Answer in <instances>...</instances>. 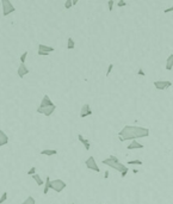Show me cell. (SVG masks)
<instances>
[{
    "label": "cell",
    "mask_w": 173,
    "mask_h": 204,
    "mask_svg": "<svg viewBox=\"0 0 173 204\" xmlns=\"http://www.w3.org/2000/svg\"><path fill=\"white\" fill-rule=\"evenodd\" d=\"M67 184L62 179H54L50 180V189H53L55 192H61L66 189Z\"/></svg>",
    "instance_id": "4"
},
{
    "label": "cell",
    "mask_w": 173,
    "mask_h": 204,
    "mask_svg": "<svg viewBox=\"0 0 173 204\" xmlns=\"http://www.w3.org/2000/svg\"><path fill=\"white\" fill-rule=\"evenodd\" d=\"M137 74H138L140 77H144V75H146V73L143 72V69H142V68H138V72H137Z\"/></svg>",
    "instance_id": "29"
},
{
    "label": "cell",
    "mask_w": 173,
    "mask_h": 204,
    "mask_svg": "<svg viewBox=\"0 0 173 204\" xmlns=\"http://www.w3.org/2000/svg\"><path fill=\"white\" fill-rule=\"evenodd\" d=\"M7 196H9V195H7V191H4V192H3L1 197H0V204H3L6 199H7Z\"/></svg>",
    "instance_id": "23"
},
{
    "label": "cell",
    "mask_w": 173,
    "mask_h": 204,
    "mask_svg": "<svg viewBox=\"0 0 173 204\" xmlns=\"http://www.w3.org/2000/svg\"><path fill=\"white\" fill-rule=\"evenodd\" d=\"M108 177H109V172L106 171V172H105V174H104V178H108Z\"/></svg>",
    "instance_id": "32"
},
{
    "label": "cell",
    "mask_w": 173,
    "mask_h": 204,
    "mask_svg": "<svg viewBox=\"0 0 173 204\" xmlns=\"http://www.w3.org/2000/svg\"><path fill=\"white\" fill-rule=\"evenodd\" d=\"M77 4H78V0H72V5L73 6H75Z\"/></svg>",
    "instance_id": "31"
},
{
    "label": "cell",
    "mask_w": 173,
    "mask_h": 204,
    "mask_svg": "<svg viewBox=\"0 0 173 204\" xmlns=\"http://www.w3.org/2000/svg\"><path fill=\"white\" fill-rule=\"evenodd\" d=\"M164 12H165V13H170V12H173V6H171V7H168V9L164 10Z\"/></svg>",
    "instance_id": "30"
},
{
    "label": "cell",
    "mask_w": 173,
    "mask_h": 204,
    "mask_svg": "<svg viewBox=\"0 0 173 204\" xmlns=\"http://www.w3.org/2000/svg\"><path fill=\"white\" fill-rule=\"evenodd\" d=\"M51 106H55V104L53 103V100L49 98V96H45L43 97V99L41 100V104H39L38 109H45V107H51Z\"/></svg>",
    "instance_id": "7"
},
{
    "label": "cell",
    "mask_w": 173,
    "mask_h": 204,
    "mask_svg": "<svg viewBox=\"0 0 173 204\" xmlns=\"http://www.w3.org/2000/svg\"><path fill=\"white\" fill-rule=\"evenodd\" d=\"M149 136V129L137 125H125L118 133L121 141H136L137 139H143Z\"/></svg>",
    "instance_id": "1"
},
{
    "label": "cell",
    "mask_w": 173,
    "mask_h": 204,
    "mask_svg": "<svg viewBox=\"0 0 173 204\" xmlns=\"http://www.w3.org/2000/svg\"><path fill=\"white\" fill-rule=\"evenodd\" d=\"M112 69H114V65L110 63L109 67H108V72H106V77H109V75H110L111 72H112Z\"/></svg>",
    "instance_id": "27"
},
{
    "label": "cell",
    "mask_w": 173,
    "mask_h": 204,
    "mask_svg": "<svg viewBox=\"0 0 173 204\" xmlns=\"http://www.w3.org/2000/svg\"><path fill=\"white\" fill-rule=\"evenodd\" d=\"M29 73H30V69L26 67V65H23V63L19 65L18 69H17V74H18L19 78H24L25 75H28Z\"/></svg>",
    "instance_id": "9"
},
{
    "label": "cell",
    "mask_w": 173,
    "mask_h": 204,
    "mask_svg": "<svg viewBox=\"0 0 173 204\" xmlns=\"http://www.w3.org/2000/svg\"><path fill=\"white\" fill-rule=\"evenodd\" d=\"M1 6H3V16L7 17L9 15L13 13L16 11V7L10 0H1Z\"/></svg>",
    "instance_id": "3"
},
{
    "label": "cell",
    "mask_w": 173,
    "mask_h": 204,
    "mask_svg": "<svg viewBox=\"0 0 173 204\" xmlns=\"http://www.w3.org/2000/svg\"><path fill=\"white\" fill-rule=\"evenodd\" d=\"M38 51H43V53H47V54H50L53 51H55V48L41 43V44H38Z\"/></svg>",
    "instance_id": "11"
},
{
    "label": "cell",
    "mask_w": 173,
    "mask_h": 204,
    "mask_svg": "<svg viewBox=\"0 0 173 204\" xmlns=\"http://www.w3.org/2000/svg\"><path fill=\"white\" fill-rule=\"evenodd\" d=\"M114 5H115V1H114V0H109V1H108L109 11H112V10H114Z\"/></svg>",
    "instance_id": "25"
},
{
    "label": "cell",
    "mask_w": 173,
    "mask_h": 204,
    "mask_svg": "<svg viewBox=\"0 0 173 204\" xmlns=\"http://www.w3.org/2000/svg\"><path fill=\"white\" fill-rule=\"evenodd\" d=\"M85 165H86V167H87L88 169H92V171H94V172H97V173L100 172V168H99V166L97 165L96 159L93 158V156H90L88 159H86Z\"/></svg>",
    "instance_id": "5"
},
{
    "label": "cell",
    "mask_w": 173,
    "mask_h": 204,
    "mask_svg": "<svg viewBox=\"0 0 173 204\" xmlns=\"http://www.w3.org/2000/svg\"><path fill=\"white\" fill-rule=\"evenodd\" d=\"M57 151L56 149H43L41 151V155H48V156H53V155H56Z\"/></svg>",
    "instance_id": "16"
},
{
    "label": "cell",
    "mask_w": 173,
    "mask_h": 204,
    "mask_svg": "<svg viewBox=\"0 0 173 204\" xmlns=\"http://www.w3.org/2000/svg\"><path fill=\"white\" fill-rule=\"evenodd\" d=\"M173 68V54L167 57V61H166V71H172Z\"/></svg>",
    "instance_id": "17"
},
{
    "label": "cell",
    "mask_w": 173,
    "mask_h": 204,
    "mask_svg": "<svg viewBox=\"0 0 173 204\" xmlns=\"http://www.w3.org/2000/svg\"><path fill=\"white\" fill-rule=\"evenodd\" d=\"M56 110V105L55 106H51V107H45V109H38L37 107V113H41V115H44V116H51L54 111Z\"/></svg>",
    "instance_id": "8"
},
{
    "label": "cell",
    "mask_w": 173,
    "mask_h": 204,
    "mask_svg": "<svg viewBox=\"0 0 173 204\" xmlns=\"http://www.w3.org/2000/svg\"><path fill=\"white\" fill-rule=\"evenodd\" d=\"M128 165H137V166H141L143 162L141 161V160H138V159H135V160H130V161H128L127 162Z\"/></svg>",
    "instance_id": "21"
},
{
    "label": "cell",
    "mask_w": 173,
    "mask_h": 204,
    "mask_svg": "<svg viewBox=\"0 0 173 204\" xmlns=\"http://www.w3.org/2000/svg\"><path fill=\"white\" fill-rule=\"evenodd\" d=\"M155 86L156 90L159 91H164L166 90V88H168L170 86H172V83L168 80H158V81H154V84H153Z\"/></svg>",
    "instance_id": "6"
},
{
    "label": "cell",
    "mask_w": 173,
    "mask_h": 204,
    "mask_svg": "<svg viewBox=\"0 0 173 204\" xmlns=\"http://www.w3.org/2000/svg\"><path fill=\"white\" fill-rule=\"evenodd\" d=\"M28 54H29L28 51H24L22 55H21V57H19V59H21V63L25 65V61H26V57H28Z\"/></svg>",
    "instance_id": "22"
},
{
    "label": "cell",
    "mask_w": 173,
    "mask_h": 204,
    "mask_svg": "<svg viewBox=\"0 0 173 204\" xmlns=\"http://www.w3.org/2000/svg\"><path fill=\"white\" fill-rule=\"evenodd\" d=\"M75 48V42L72 37H69L67 39V49H74Z\"/></svg>",
    "instance_id": "19"
},
{
    "label": "cell",
    "mask_w": 173,
    "mask_h": 204,
    "mask_svg": "<svg viewBox=\"0 0 173 204\" xmlns=\"http://www.w3.org/2000/svg\"><path fill=\"white\" fill-rule=\"evenodd\" d=\"M102 162H103L104 165L109 166L111 168H114V169H116V171H118V172H121V177H122V178H124V177L127 175V173L129 172L128 167L125 166L124 164H122V162H119L118 158H116L115 155H110L109 158L104 159Z\"/></svg>",
    "instance_id": "2"
},
{
    "label": "cell",
    "mask_w": 173,
    "mask_h": 204,
    "mask_svg": "<svg viewBox=\"0 0 173 204\" xmlns=\"http://www.w3.org/2000/svg\"><path fill=\"white\" fill-rule=\"evenodd\" d=\"M127 148L129 149V151H131V149H142V148H143V145H142V143H138L137 141H132L131 143L128 145Z\"/></svg>",
    "instance_id": "14"
},
{
    "label": "cell",
    "mask_w": 173,
    "mask_h": 204,
    "mask_svg": "<svg viewBox=\"0 0 173 204\" xmlns=\"http://www.w3.org/2000/svg\"><path fill=\"white\" fill-rule=\"evenodd\" d=\"M92 115V110H91V106L88 104H84L81 110H80V117L81 118H85L87 116H91Z\"/></svg>",
    "instance_id": "10"
},
{
    "label": "cell",
    "mask_w": 173,
    "mask_h": 204,
    "mask_svg": "<svg viewBox=\"0 0 173 204\" xmlns=\"http://www.w3.org/2000/svg\"><path fill=\"white\" fill-rule=\"evenodd\" d=\"M9 143V136L5 134V131H3V129H0V147L6 146Z\"/></svg>",
    "instance_id": "12"
},
{
    "label": "cell",
    "mask_w": 173,
    "mask_h": 204,
    "mask_svg": "<svg viewBox=\"0 0 173 204\" xmlns=\"http://www.w3.org/2000/svg\"><path fill=\"white\" fill-rule=\"evenodd\" d=\"M49 189H50V177L48 175L45 178V181H44V191H43V195L47 196L49 192Z\"/></svg>",
    "instance_id": "15"
},
{
    "label": "cell",
    "mask_w": 173,
    "mask_h": 204,
    "mask_svg": "<svg viewBox=\"0 0 173 204\" xmlns=\"http://www.w3.org/2000/svg\"><path fill=\"white\" fill-rule=\"evenodd\" d=\"M78 140L81 142V143L84 145V147H85V149L86 151H90V148H91V145H90V141L87 140V139H85L84 136L81 135V134H78Z\"/></svg>",
    "instance_id": "13"
},
{
    "label": "cell",
    "mask_w": 173,
    "mask_h": 204,
    "mask_svg": "<svg viewBox=\"0 0 173 204\" xmlns=\"http://www.w3.org/2000/svg\"><path fill=\"white\" fill-rule=\"evenodd\" d=\"M36 171H37V168H36V166H32L29 171H28V175H34V174H36Z\"/></svg>",
    "instance_id": "24"
},
{
    "label": "cell",
    "mask_w": 173,
    "mask_h": 204,
    "mask_svg": "<svg viewBox=\"0 0 173 204\" xmlns=\"http://www.w3.org/2000/svg\"><path fill=\"white\" fill-rule=\"evenodd\" d=\"M72 6H73V5H72V0H67V1L65 3V9H66V10H69Z\"/></svg>",
    "instance_id": "26"
},
{
    "label": "cell",
    "mask_w": 173,
    "mask_h": 204,
    "mask_svg": "<svg viewBox=\"0 0 173 204\" xmlns=\"http://www.w3.org/2000/svg\"><path fill=\"white\" fill-rule=\"evenodd\" d=\"M117 6H118V7H124V6H127V3L123 1V0H121V1L117 3Z\"/></svg>",
    "instance_id": "28"
},
{
    "label": "cell",
    "mask_w": 173,
    "mask_h": 204,
    "mask_svg": "<svg viewBox=\"0 0 173 204\" xmlns=\"http://www.w3.org/2000/svg\"><path fill=\"white\" fill-rule=\"evenodd\" d=\"M32 179L36 181V184H37L38 186H42V185L44 184V181L42 180V178H41V177H39L38 174H34V175H32Z\"/></svg>",
    "instance_id": "18"
},
{
    "label": "cell",
    "mask_w": 173,
    "mask_h": 204,
    "mask_svg": "<svg viewBox=\"0 0 173 204\" xmlns=\"http://www.w3.org/2000/svg\"><path fill=\"white\" fill-rule=\"evenodd\" d=\"M22 204H36V201H35V198L32 196H29V197H26L25 201H23Z\"/></svg>",
    "instance_id": "20"
}]
</instances>
